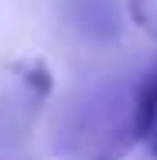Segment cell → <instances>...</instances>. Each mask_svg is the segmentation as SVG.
I'll list each match as a JSON object with an SVG mask.
<instances>
[{
    "label": "cell",
    "mask_w": 157,
    "mask_h": 160,
    "mask_svg": "<svg viewBox=\"0 0 157 160\" xmlns=\"http://www.w3.org/2000/svg\"><path fill=\"white\" fill-rule=\"evenodd\" d=\"M137 143V85L123 78L79 85L51 123V147L62 160H123Z\"/></svg>",
    "instance_id": "obj_1"
},
{
    "label": "cell",
    "mask_w": 157,
    "mask_h": 160,
    "mask_svg": "<svg viewBox=\"0 0 157 160\" xmlns=\"http://www.w3.org/2000/svg\"><path fill=\"white\" fill-rule=\"evenodd\" d=\"M157 133V65L137 82V136L147 143Z\"/></svg>",
    "instance_id": "obj_2"
},
{
    "label": "cell",
    "mask_w": 157,
    "mask_h": 160,
    "mask_svg": "<svg viewBox=\"0 0 157 160\" xmlns=\"http://www.w3.org/2000/svg\"><path fill=\"white\" fill-rule=\"evenodd\" d=\"M14 68H17V75L24 78V85H28L38 99H44L51 92V72L44 68L41 58H24V62H17Z\"/></svg>",
    "instance_id": "obj_3"
},
{
    "label": "cell",
    "mask_w": 157,
    "mask_h": 160,
    "mask_svg": "<svg viewBox=\"0 0 157 160\" xmlns=\"http://www.w3.org/2000/svg\"><path fill=\"white\" fill-rule=\"evenodd\" d=\"M130 17L140 31L157 38V0H130Z\"/></svg>",
    "instance_id": "obj_4"
},
{
    "label": "cell",
    "mask_w": 157,
    "mask_h": 160,
    "mask_svg": "<svg viewBox=\"0 0 157 160\" xmlns=\"http://www.w3.org/2000/svg\"><path fill=\"white\" fill-rule=\"evenodd\" d=\"M147 147H150V153H154V160H157V133L150 136V140H147Z\"/></svg>",
    "instance_id": "obj_5"
}]
</instances>
